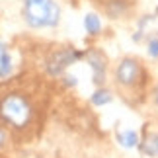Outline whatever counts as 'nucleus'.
Segmentation results:
<instances>
[{"label": "nucleus", "mask_w": 158, "mask_h": 158, "mask_svg": "<svg viewBox=\"0 0 158 158\" xmlns=\"http://www.w3.org/2000/svg\"><path fill=\"white\" fill-rule=\"evenodd\" d=\"M143 152L150 156H158V135H148L143 141Z\"/></svg>", "instance_id": "nucleus-9"}, {"label": "nucleus", "mask_w": 158, "mask_h": 158, "mask_svg": "<svg viewBox=\"0 0 158 158\" xmlns=\"http://www.w3.org/2000/svg\"><path fill=\"white\" fill-rule=\"evenodd\" d=\"M117 141L125 148H135L139 144V135L135 131H123V133H117Z\"/></svg>", "instance_id": "nucleus-6"}, {"label": "nucleus", "mask_w": 158, "mask_h": 158, "mask_svg": "<svg viewBox=\"0 0 158 158\" xmlns=\"http://www.w3.org/2000/svg\"><path fill=\"white\" fill-rule=\"evenodd\" d=\"M109 102H111V94L107 90H96L94 96H92L94 106H104V104H109Z\"/></svg>", "instance_id": "nucleus-10"}, {"label": "nucleus", "mask_w": 158, "mask_h": 158, "mask_svg": "<svg viewBox=\"0 0 158 158\" xmlns=\"http://www.w3.org/2000/svg\"><path fill=\"white\" fill-rule=\"evenodd\" d=\"M148 55L150 57H158V39L148 41Z\"/></svg>", "instance_id": "nucleus-11"}, {"label": "nucleus", "mask_w": 158, "mask_h": 158, "mask_svg": "<svg viewBox=\"0 0 158 158\" xmlns=\"http://www.w3.org/2000/svg\"><path fill=\"white\" fill-rule=\"evenodd\" d=\"M84 27H86V31L90 35H98L100 29H102L100 18L96 16V14H86V16H84Z\"/></svg>", "instance_id": "nucleus-7"}, {"label": "nucleus", "mask_w": 158, "mask_h": 158, "mask_svg": "<svg viewBox=\"0 0 158 158\" xmlns=\"http://www.w3.org/2000/svg\"><path fill=\"white\" fill-rule=\"evenodd\" d=\"M59 16L55 0H23V18L31 27H53L59 23Z\"/></svg>", "instance_id": "nucleus-1"}, {"label": "nucleus", "mask_w": 158, "mask_h": 158, "mask_svg": "<svg viewBox=\"0 0 158 158\" xmlns=\"http://www.w3.org/2000/svg\"><path fill=\"white\" fill-rule=\"evenodd\" d=\"M141 76V64L135 59H123L117 66V82L123 86H133Z\"/></svg>", "instance_id": "nucleus-4"}, {"label": "nucleus", "mask_w": 158, "mask_h": 158, "mask_svg": "<svg viewBox=\"0 0 158 158\" xmlns=\"http://www.w3.org/2000/svg\"><path fill=\"white\" fill-rule=\"evenodd\" d=\"M88 63L92 64V70H94V82L102 84L104 78H106V60H104V57H102L98 51H90L88 53Z\"/></svg>", "instance_id": "nucleus-5"}, {"label": "nucleus", "mask_w": 158, "mask_h": 158, "mask_svg": "<svg viewBox=\"0 0 158 158\" xmlns=\"http://www.w3.org/2000/svg\"><path fill=\"white\" fill-rule=\"evenodd\" d=\"M10 72H12V57L2 47V49H0V78L10 76Z\"/></svg>", "instance_id": "nucleus-8"}, {"label": "nucleus", "mask_w": 158, "mask_h": 158, "mask_svg": "<svg viewBox=\"0 0 158 158\" xmlns=\"http://www.w3.org/2000/svg\"><path fill=\"white\" fill-rule=\"evenodd\" d=\"M4 143H6V133H4V129H0V148L4 147Z\"/></svg>", "instance_id": "nucleus-12"}, {"label": "nucleus", "mask_w": 158, "mask_h": 158, "mask_svg": "<svg viewBox=\"0 0 158 158\" xmlns=\"http://www.w3.org/2000/svg\"><path fill=\"white\" fill-rule=\"evenodd\" d=\"M78 59V53L72 51V49H63V51H57L51 55V59L47 60V70L51 72L53 76L60 74L69 64H72L74 60Z\"/></svg>", "instance_id": "nucleus-3"}, {"label": "nucleus", "mask_w": 158, "mask_h": 158, "mask_svg": "<svg viewBox=\"0 0 158 158\" xmlns=\"http://www.w3.org/2000/svg\"><path fill=\"white\" fill-rule=\"evenodd\" d=\"M0 115L6 123L14 127H26L31 119V107L26 102V98L18 94H10L0 102Z\"/></svg>", "instance_id": "nucleus-2"}, {"label": "nucleus", "mask_w": 158, "mask_h": 158, "mask_svg": "<svg viewBox=\"0 0 158 158\" xmlns=\"http://www.w3.org/2000/svg\"><path fill=\"white\" fill-rule=\"evenodd\" d=\"M154 102H156V104H158V88L154 90Z\"/></svg>", "instance_id": "nucleus-13"}]
</instances>
